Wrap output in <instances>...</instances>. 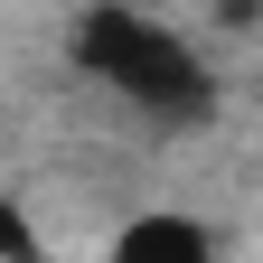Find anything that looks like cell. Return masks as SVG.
I'll list each match as a JSON object with an SVG mask.
<instances>
[{
	"label": "cell",
	"instance_id": "obj_1",
	"mask_svg": "<svg viewBox=\"0 0 263 263\" xmlns=\"http://www.w3.org/2000/svg\"><path fill=\"white\" fill-rule=\"evenodd\" d=\"M76 57H85L113 94H132L141 113L188 122L197 104H207V66L188 57V38H170V28H160V19H141V10H85Z\"/></svg>",
	"mask_w": 263,
	"mask_h": 263
},
{
	"label": "cell",
	"instance_id": "obj_2",
	"mask_svg": "<svg viewBox=\"0 0 263 263\" xmlns=\"http://www.w3.org/2000/svg\"><path fill=\"white\" fill-rule=\"evenodd\" d=\"M122 263H197V254H216L207 226H188V216H141V226H122L113 235Z\"/></svg>",
	"mask_w": 263,
	"mask_h": 263
},
{
	"label": "cell",
	"instance_id": "obj_3",
	"mask_svg": "<svg viewBox=\"0 0 263 263\" xmlns=\"http://www.w3.org/2000/svg\"><path fill=\"white\" fill-rule=\"evenodd\" d=\"M0 254H38V235H28V226H19L10 207H0Z\"/></svg>",
	"mask_w": 263,
	"mask_h": 263
}]
</instances>
